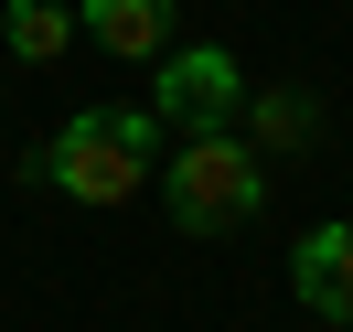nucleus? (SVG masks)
Here are the masks:
<instances>
[{
  "label": "nucleus",
  "instance_id": "obj_1",
  "mask_svg": "<svg viewBox=\"0 0 353 332\" xmlns=\"http://www.w3.org/2000/svg\"><path fill=\"white\" fill-rule=\"evenodd\" d=\"M150 172H161V118L150 108H75L43 139V182L65 204H129Z\"/></svg>",
  "mask_w": 353,
  "mask_h": 332
},
{
  "label": "nucleus",
  "instance_id": "obj_2",
  "mask_svg": "<svg viewBox=\"0 0 353 332\" xmlns=\"http://www.w3.org/2000/svg\"><path fill=\"white\" fill-rule=\"evenodd\" d=\"M161 204H172V225H182V236H236V225L268 204V161L246 150L236 129L182 139V150L161 161Z\"/></svg>",
  "mask_w": 353,
  "mask_h": 332
},
{
  "label": "nucleus",
  "instance_id": "obj_3",
  "mask_svg": "<svg viewBox=\"0 0 353 332\" xmlns=\"http://www.w3.org/2000/svg\"><path fill=\"white\" fill-rule=\"evenodd\" d=\"M246 97H257V86L236 75V54H225V43H172V54L150 65V118H161V129H182V139L236 129Z\"/></svg>",
  "mask_w": 353,
  "mask_h": 332
},
{
  "label": "nucleus",
  "instance_id": "obj_4",
  "mask_svg": "<svg viewBox=\"0 0 353 332\" xmlns=\"http://www.w3.org/2000/svg\"><path fill=\"white\" fill-rule=\"evenodd\" d=\"M289 289H300V311H321L332 332H353V225H310V236L289 246Z\"/></svg>",
  "mask_w": 353,
  "mask_h": 332
},
{
  "label": "nucleus",
  "instance_id": "obj_5",
  "mask_svg": "<svg viewBox=\"0 0 353 332\" xmlns=\"http://www.w3.org/2000/svg\"><path fill=\"white\" fill-rule=\"evenodd\" d=\"M75 32L118 65H161L172 54V0H75Z\"/></svg>",
  "mask_w": 353,
  "mask_h": 332
},
{
  "label": "nucleus",
  "instance_id": "obj_6",
  "mask_svg": "<svg viewBox=\"0 0 353 332\" xmlns=\"http://www.w3.org/2000/svg\"><path fill=\"white\" fill-rule=\"evenodd\" d=\"M75 43V0H0V54L11 65H54Z\"/></svg>",
  "mask_w": 353,
  "mask_h": 332
},
{
  "label": "nucleus",
  "instance_id": "obj_7",
  "mask_svg": "<svg viewBox=\"0 0 353 332\" xmlns=\"http://www.w3.org/2000/svg\"><path fill=\"white\" fill-rule=\"evenodd\" d=\"M246 108H257V129H268V139H300V129H310L300 97H246Z\"/></svg>",
  "mask_w": 353,
  "mask_h": 332
}]
</instances>
